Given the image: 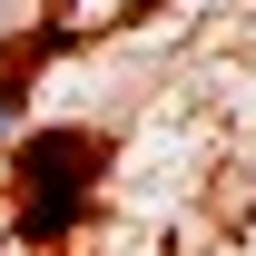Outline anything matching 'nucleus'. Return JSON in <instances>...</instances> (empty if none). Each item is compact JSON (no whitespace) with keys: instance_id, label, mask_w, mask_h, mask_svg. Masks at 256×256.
Here are the masks:
<instances>
[{"instance_id":"obj_1","label":"nucleus","mask_w":256,"mask_h":256,"mask_svg":"<svg viewBox=\"0 0 256 256\" xmlns=\"http://www.w3.org/2000/svg\"><path fill=\"white\" fill-rule=\"evenodd\" d=\"M89 168H98V148L89 138H30V148H20V178H30V188H20V236H40V246H50V236H69V226H79V207H89Z\"/></svg>"},{"instance_id":"obj_2","label":"nucleus","mask_w":256,"mask_h":256,"mask_svg":"<svg viewBox=\"0 0 256 256\" xmlns=\"http://www.w3.org/2000/svg\"><path fill=\"white\" fill-rule=\"evenodd\" d=\"M10 118H20V98H10V89H0V138H10Z\"/></svg>"}]
</instances>
